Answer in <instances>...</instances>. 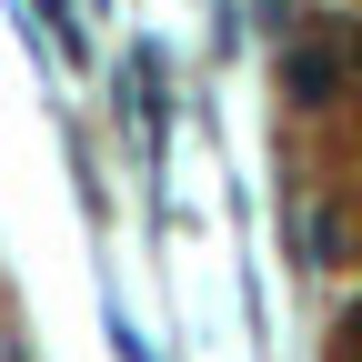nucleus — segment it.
<instances>
[{
	"label": "nucleus",
	"mask_w": 362,
	"mask_h": 362,
	"mask_svg": "<svg viewBox=\"0 0 362 362\" xmlns=\"http://www.w3.org/2000/svg\"><path fill=\"white\" fill-rule=\"evenodd\" d=\"M282 81H292L302 111H332L342 101V40L322 30V40H302V51H282Z\"/></svg>",
	"instance_id": "obj_1"
}]
</instances>
